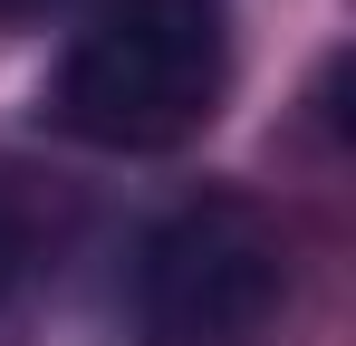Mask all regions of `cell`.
<instances>
[{
    "mask_svg": "<svg viewBox=\"0 0 356 346\" xmlns=\"http://www.w3.org/2000/svg\"><path fill=\"white\" fill-rule=\"evenodd\" d=\"M39 10H49V0H0V19H39Z\"/></svg>",
    "mask_w": 356,
    "mask_h": 346,
    "instance_id": "cell-4",
    "label": "cell"
},
{
    "mask_svg": "<svg viewBox=\"0 0 356 346\" xmlns=\"http://www.w3.org/2000/svg\"><path fill=\"white\" fill-rule=\"evenodd\" d=\"M10 279H19V231H10V212H0V298H10Z\"/></svg>",
    "mask_w": 356,
    "mask_h": 346,
    "instance_id": "cell-3",
    "label": "cell"
},
{
    "mask_svg": "<svg viewBox=\"0 0 356 346\" xmlns=\"http://www.w3.org/2000/svg\"><path fill=\"white\" fill-rule=\"evenodd\" d=\"M289 231L241 192L174 202L135 250V327L145 346H260L289 318Z\"/></svg>",
    "mask_w": 356,
    "mask_h": 346,
    "instance_id": "cell-2",
    "label": "cell"
},
{
    "mask_svg": "<svg viewBox=\"0 0 356 346\" xmlns=\"http://www.w3.org/2000/svg\"><path fill=\"white\" fill-rule=\"evenodd\" d=\"M232 87V0H106L77 39L39 115L97 154H174Z\"/></svg>",
    "mask_w": 356,
    "mask_h": 346,
    "instance_id": "cell-1",
    "label": "cell"
}]
</instances>
